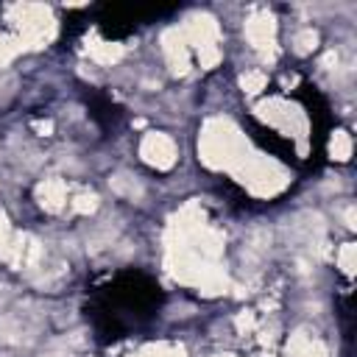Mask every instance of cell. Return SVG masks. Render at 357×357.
<instances>
[{
  "instance_id": "2",
  "label": "cell",
  "mask_w": 357,
  "mask_h": 357,
  "mask_svg": "<svg viewBox=\"0 0 357 357\" xmlns=\"http://www.w3.org/2000/svg\"><path fill=\"white\" fill-rule=\"evenodd\" d=\"M173 11H176V6H165V8L162 6H98L89 11V20L98 22L103 36L123 39V36H131L139 25H148Z\"/></svg>"
},
{
  "instance_id": "3",
  "label": "cell",
  "mask_w": 357,
  "mask_h": 357,
  "mask_svg": "<svg viewBox=\"0 0 357 357\" xmlns=\"http://www.w3.org/2000/svg\"><path fill=\"white\" fill-rule=\"evenodd\" d=\"M86 103H89V114H92V120H95L103 131L117 128L123 112H120V106H117L109 95H103V92H92V95H86Z\"/></svg>"
},
{
  "instance_id": "1",
  "label": "cell",
  "mask_w": 357,
  "mask_h": 357,
  "mask_svg": "<svg viewBox=\"0 0 357 357\" xmlns=\"http://www.w3.org/2000/svg\"><path fill=\"white\" fill-rule=\"evenodd\" d=\"M165 290L159 282L137 268L117 271L95 282L86 293V321L100 343H117L148 332L159 318Z\"/></svg>"
}]
</instances>
